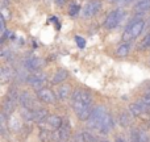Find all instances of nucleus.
I'll return each instance as SVG.
<instances>
[{
    "mask_svg": "<svg viewBox=\"0 0 150 142\" xmlns=\"http://www.w3.org/2000/svg\"><path fill=\"white\" fill-rule=\"evenodd\" d=\"M105 114H107V111L103 105L95 107L93 111H92V113H91V116H90V119L87 120L88 128H91V129H99Z\"/></svg>",
    "mask_w": 150,
    "mask_h": 142,
    "instance_id": "obj_1",
    "label": "nucleus"
},
{
    "mask_svg": "<svg viewBox=\"0 0 150 142\" xmlns=\"http://www.w3.org/2000/svg\"><path fill=\"white\" fill-rule=\"evenodd\" d=\"M144 26H145V21L144 20H136L133 23H130L129 26L125 29L124 36H122L124 41H130V40L138 37L141 34V32L144 30Z\"/></svg>",
    "mask_w": 150,
    "mask_h": 142,
    "instance_id": "obj_2",
    "label": "nucleus"
},
{
    "mask_svg": "<svg viewBox=\"0 0 150 142\" xmlns=\"http://www.w3.org/2000/svg\"><path fill=\"white\" fill-rule=\"evenodd\" d=\"M122 17H124V11L122 9L119 8V9L112 11V12L107 16L105 21H104V26L108 29L115 28V26H117L120 24V21L122 20Z\"/></svg>",
    "mask_w": 150,
    "mask_h": 142,
    "instance_id": "obj_3",
    "label": "nucleus"
},
{
    "mask_svg": "<svg viewBox=\"0 0 150 142\" xmlns=\"http://www.w3.org/2000/svg\"><path fill=\"white\" fill-rule=\"evenodd\" d=\"M28 84H30L36 91H40L44 88V84L46 83V74L45 72H33L32 75H29L28 78Z\"/></svg>",
    "mask_w": 150,
    "mask_h": 142,
    "instance_id": "obj_4",
    "label": "nucleus"
},
{
    "mask_svg": "<svg viewBox=\"0 0 150 142\" xmlns=\"http://www.w3.org/2000/svg\"><path fill=\"white\" fill-rule=\"evenodd\" d=\"M71 99L73 101H82L87 105H92V95L86 90H80V88L75 90L71 95Z\"/></svg>",
    "mask_w": 150,
    "mask_h": 142,
    "instance_id": "obj_5",
    "label": "nucleus"
},
{
    "mask_svg": "<svg viewBox=\"0 0 150 142\" xmlns=\"http://www.w3.org/2000/svg\"><path fill=\"white\" fill-rule=\"evenodd\" d=\"M44 66V61L41 58H36V57H29L24 61V69L32 72H38Z\"/></svg>",
    "mask_w": 150,
    "mask_h": 142,
    "instance_id": "obj_6",
    "label": "nucleus"
},
{
    "mask_svg": "<svg viewBox=\"0 0 150 142\" xmlns=\"http://www.w3.org/2000/svg\"><path fill=\"white\" fill-rule=\"evenodd\" d=\"M18 103L21 104L23 108H28V109H32V111H36V109L40 108V107H37L33 96H32L29 92H21L20 93V101H18Z\"/></svg>",
    "mask_w": 150,
    "mask_h": 142,
    "instance_id": "obj_7",
    "label": "nucleus"
},
{
    "mask_svg": "<svg viewBox=\"0 0 150 142\" xmlns=\"http://www.w3.org/2000/svg\"><path fill=\"white\" fill-rule=\"evenodd\" d=\"M100 7H101V3L99 1V0H92V1H90L84 7V9H83V17H86V18L93 17V16L99 12Z\"/></svg>",
    "mask_w": 150,
    "mask_h": 142,
    "instance_id": "obj_8",
    "label": "nucleus"
},
{
    "mask_svg": "<svg viewBox=\"0 0 150 142\" xmlns=\"http://www.w3.org/2000/svg\"><path fill=\"white\" fill-rule=\"evenodd\" d=\"M37 96H38V99L42 103H46V104H53L57 100L54 92L52 90H49V88H42V90L37 91Z\"/></svg>",
    "mask_w": 150,
    "mask_h": 142,
    "instance_id": "obj_9",
    "label": "nucleus"
},
{
    "mask_svg": "<svg viewBox=\"0 0 150 142\" xmlns=\"http://www.w3.org/2000/svg\"><path fill=\"white\" fill-rule=\"evenodd\" d=\"M113 126H115V120H113V117L111 116L109 113H107L105 116H104V119H103V121H101V125H100V128H99V130H100L101 133H109L112 129H113Z\"/></svg>",
    "mask_w": 150,
    "mask_h": 142,
    "instance_id": "obj_10",
    "label": "nucleus"
},
{
    "mask_svg": "<svg viewBox=\"0 0 150 142\" xmlns=\"http://www.w3.org/2000/svg\"><path fill=\"white\" fill-rule=\"evenodd\" d=\"M47 117H49V114H47V111L45 108H38V109H36V111H33V121L34 122L41 124V122L46 121Z\"/></svg>",
    "mask_w": 150,
    "mask_h": 142,
    "instance_id": "obj_11",
    "label": "nucleus"
},
{
    "mask_svg": "<svg viewBox=\"0 0 150 142\" xmlns=\"http://www.w3.org/2000/svg\"><path fill=\"white\" fill-rule=\"evenodd\" d=\"M0 78H1V83L11 82L13 78H16V72L11 67H3L0 71Z\"/></svg>",
    "mask_w": 150,
    "mask_h": 142,
    "instance_id": "obj_12",
    "label": "nucleus"
},
{
    "mask_svg": "<svg viewBox=\"0 0 150 142\" xmlns=\"http://www.w3.org/2000/svg\"><path fill=\"white\" fill-rule=\"evenodd\" d=\"M46 122H47V125H49L50 128H53V130H55V129H59V128L62 126L63 120L61 119L59 116H57V114H53V116L47 117Z\"/></svg>",
    "mask_w": 150,
    "mask_h": 142,
    "instance_id": "obj_13",
    "label": "nucleus"
},
{
    "mask_svg": "<svg viewBox=\"0 0 150 142\" xmlns=\"http://www.w3.org/2000/svg\"><path fill=\"white\" fill-rule=\"evenodd\" d=\"M59 132H61V138H62V142H66L69 138H70L71 128H70V124H69L67 120H63V124H62V126L59 128Z\"/></svg>",
    "mask_w": 150,
    "mask_h": 142,
    "instance_id": "obj_14",
    "label": "nucleus"
},
{
    "mask_svg": "<svg viewBox=\"0 0 150 142\" xmlns=\"http://www.w3.org/2000/svg\"><path fill=\"white\" fill-rule=\"evenodd\" d=\"M144 112H146V109L144 108L142 105H141L140 103H133V104H130L129 105V113L130 114H133L134 117H140L141 114L144 113Z\"/></svg>",
    "mask_w": 150,
    "mask_h": 142,
    "instance_id": "obj_15",
    "label": "nucleus"
},
{
    "mask_svg": "<svg viewBox=\"0 0 150 142\" xmlns=\"http://www.w3.org/2000/svg\"><path fill=\"white\" fill-rule=\"evenodd\" d=\"M67 76H69V72L66 70H58L54 75H53L52 83L53 84H59V83H62L63 80L67 79Z\"/></svg>",
    "mask_w": 150,
    "mask_h": 142,
    "instance_id": "obj_16",
    "label": "nucleus"
},
{
    "mask_svg": "<svg viewBox=\"0 0 150 142\" xmlns=\"http://www.w3.org/2000/svg\"><path fill=\"white\" fill-rule=\"evenodd\" d=\"M119 124L121 125L122 128L129 126V125L132 124V116H130L127 111L121 112V113H120V116H119Z\"/></svg>",
    "mask_w": 150,
    "mask_h": 142,
    "instance_id": "obj_17",
    "label": "nucleus"
},
{
    "mask_svg": "<svg viewBox=\"0 0 150 142\" xmlns=\"http://www.w3.org/2000/svg\"><path fill=\"white\" fill-rule=\"evenodd\" d=\"M70 92H71L70 85H67V84L61 85V87L58 88V92H57L58 99H59V100H66V99L70 96Z\"/></svg>",
    "mask_w": 150,
    "mask_h": 142,
    "instance_id": "obj_18",
    "label": "nucleus"
},
{
    "mask_svg": "<svg viewBox=\"0 0 150 142\" xmlns=\"http://www.w3.org/2000/svg\"><path fill=\"white\" fill-rule=\"evenodd\" d=\"M129 52H130V45H129V42H127V44L120 45L119 49L116 50V55L120 58H124L129 54Z\"/></svg>",
    "mask_w": 150,
    "mask_h": 142,
    "instance_id": "obj_19",
    "label": "nucleus"
},
{
    "mask_svg": "<svg viewBox=\"0 0 150 142\" xmlns=\"http://www.w3.org/2000/svg\"><path fill=\"white\" fill-rule=\"evenodd\" d=\"M134 8H136V11H138V12L150 11V0H137Z\"/></svg>",
    "mask_w": 150,
    "mask_h": 142,
    "instance_id": "obj_20",
    "label": "nucleus"
},
{
    "mask_svg": "<svg viewBox=\"0 0 150 142\" xmlns=\"http://www.w3.org/2000/svg\"><path fill=\"white\" fill-rule=\"evenodd\" d=\"M15 108H16V104L12 103V101H9L7 99V100L4 101V104H3V111L1 112H4L7 116H11V114L13 113V111H15Z\"/></svg>",
    "mask_w": 150,
    "mask_h": 142,
    "instance_id": "obj_21",
    "label": "nucleus"
},
{
    "mask_svg": "<svg viewBox=\"0 0 150 142\" xmlns=\"http://www.w3.org/2000/svg\"><path fill=\"white\" fill-rule=\"evenodd\" d=\"M8 120H7V114L4 113V112H1L0 113V132H1L3 136L7 134V130H8Z\"/></svg>",
    "mask_w": 150,
    "mask_h": 142,
    "instance_id": "obj_22",
    "label": "nucleus"
},
{
    "mask_svg": "<svg viewBox=\"0 0 150 142\" xmlns=\"http://www.w3.org/2000/svg\"><path fill=\"white\" fill-rule=\"evenodd\" d=\"M52 134H53L52 130L41 129V132H40V141L41 142H52Z\"/></svg>",
    "mask_w": 150,
    "mask_h": 142,
    "instance_id": "obj_23",
    "label": "nucleus"
},
{
    "mask_svg": "<svg viewBox=\"0 0 150 142\" xmlns=\"http://www.w3.org/2000/svg\"><path fill=\"white\" fill-rule=\"evenodd\" d=\"M9 126H11V129H13V130H21V122H20V120L18 119H16V117H13V116H9Z\"/></svg>",
    "mask_w": 150,
    "mask_h": 142,
    "instance_id": "obj_24",
    "label": "nucleus"
},
{
    "mask_svg": "<svg viewBox=\"0 0 150 142\" xmlns=\"http://www.w3.org/2000/svg\"><path fill=\"white\" fill-rule=\"evenodd\" d=\"M21 117L25 121H33V111L28 108H23L21 109Z\"/></svg>",
    "mask_w": 150,
    "mask_h": 142,
    "instance_id": "obj_25",
    "label": "nucleus"
},
{
    "mask_svg": "<svg viewBox=\"0 0 150 142\" xmlns=\"http://www.w3.org/2000/svg\"><path fill=\"white\" fill-rule=\"evenodd\" d=\"M140 101L146 107V108H148V111H149V109H150V93H146V95H144L142 97H141Z\"/></svg>",
    "mask_w": 150,
    "mask_h": 142,
    "instance_id": "obj_26",
    "label": "nucleus"
},
{
    "mask_svg": "<svg viewBox=\"0 0 150 142\" xmlns=\"http://www.w3.org/2000/svg\"><path fill=\"white\" fill-rule=\"evenodd\" d=\"M141 49H148V47H150V34H148V36L145 37V38L142 40V42H141Z\"/></svg>",
    "mask_w": 150,
    "mask_h": 142,
    "instance_id": "obj_27",
    "label": "nucleus"
},
{
    "mask_svg": "<svg viewBox=\"0 0 150 142\" xmlns=\"http://www.w3.org/2000/svg\"><path fill=\"white\" fill-rule=\"evenodd\" d=\"M83 134H84V141L86 142H95V137L91 134L87 130H83Z\"/></svg>",
    "mask_w": 150,
    "mask_h": 142,
    "instance_id": "obj_28",
    "label": "nucleus"
},
{
    "mask_svg": "<svg viewBox=\"0 0 150 142\" xmlns=\"http://www.w3.org/2000/svg\"><path fill=\"white\" fill-rule=\"evenodd\" d=\"M133 0H113V3L116 5H119V7H124V5H128L130 4Z\"/></svg>",
    "mask_w": 150,
    "mask_h": 142,
    "instance_id": "obj_29",
    "label": "nucleus"
},
{
    "mask_svg": "<svg viewBox=\"0 0 150 142\" xmlns=\"http://www.w3.org/2000/svg\"><path fill=\"white\" fill-rule=\"evenodd\" d=\"M73 142H86L84 141V134H83V132H79L75 134L74 137V141Z\"/></svg>",
    "mask_w": 150,
    "mask_h": 142,
    "instance_id": "obj_30",
    "label": "nucleus"
},
{
    "mask_svg": "<svg viewBox=\"0 0 150 142\" xmlns=\"http://www.w3.org/2000/svg\"><path fill=\"white\" fill-rule=\"evenodd\" d=\"M78 12H79V5H71L70 7V15L71 16H76L78 15Z\"/></svg>",
    "mask_w": 150,
    "mask_h": 142,
    "instance_id": "obj_31",
    "label": "nucleus"
},
{
    "mask_svg": "<svg viewBox=\"0 0 150 142\" xmlns=\"http://www.w3.org/2000/svg\"><path fill=\"white\" fill-rule=\"evenodd\" d=\"M75 41H76V44H78V46L79 47H84V45H86V41L82 38V37H79V36H76L75 37Z\"/></svg>",
    "mask_w": 150,
    "mask_h": 142,
    "instance_id": "obj_32",
    "label": "nucleus"
},
{
    "mask_svg": "<svg viewBox=\"0 0 150 142\" xmlns=\"http://www.w3.org/2000/svg\"><path fill=\"white\" fill-rule=\"evenodd\" d=\"M66 1H67V0H55V3H57L58 5H63Z\"/></svg>",
    "mask_w": 150,
    "mask_h": 142,
    "instance_id": "obj_33",
    "label": "nucleus"
},
{
    "mask_svg": "<svg viewBox=\"0 0 150 142\" xmlns=\"http://www.w3.org/2000/svg\"><path fill=\"white\" fill-rule=\"evenodd\" d=\"M115 141H116V142H127L122 137H116V140H115Z\"/></svg>",
    "mask_w": 150,
    "mask_h": 142,
    "instance_id": "obj_34",
    "label": "nucleus"
},
{
    "mask_svg": "<svg viewBox=\"0 0 150 142\" xmlns=\"http://www.w3.org/2000/svg\"><path fill=\"white\" fill-rule=\"evenodd\" d=\"M101 142H104V141H101ZM105 142H108V141H105Z\"/></svg>",
    "mask_w": 150,
    "mask_h": 142,
    "instance_id": "obj_35",
    "label": "nucleus"
},
{
    "mask_svg": "<svg viewBox=\"0 0 150 142\" xmlns=\"http://www.w3.org/2000/svg\"><path fill=\"white\" fill-rule=\"evenodd\" d=\"M149 25H150V21H149Z\"/></svg>",
    "mask_w": 150,
    "mask_h": 142,
    "instance_id": "obj_36",
    "label": "nucleus"
},
{
    "mask_svg": "<svg viewBox=\"0 0 150 142\" xmlns=\"http://www.w3.org/2000/svg\"><path fill=\"white\" fill-rule=\"evenodd\" d=\"M149 125H150V122H149Z\"/></svg>",
    "mask_w": 150,
    "mask_h": 142,
    "instance_id": "obj_37",
    "label": "nucleus"
}]
</instances>
